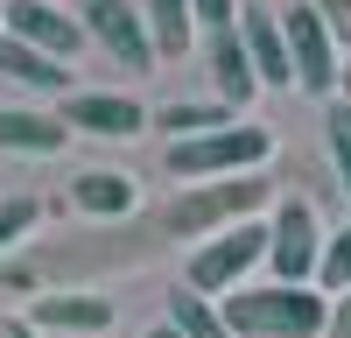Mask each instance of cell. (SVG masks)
<instances>
[{"instance_id": "6da1fadb", "label": "cell", "mask_w": 351, "mask_h": 338, "mask_svg": "<svg viewBox=\"0 0 351 338\" xmlns=\"http://www.w3.org/2000/svg\"><path fill=\"white\" fill-rule=\"evenodd\" d=\"M232 338H324L330 331V296L316 282H260V289H232L225 303Z\"/></svg>"}, {"instance_id": "7a4b0ae2", "label": "cell", "mask_w": 351, "mask_h": 338, "mask_svg": "<svg viewBox=\"0 0 351 338\" xmlns=\"http://www.w3.org/2000/svg\"><path fill=\"white\" fill-rule=\"evenodd\" d=\"M274 197V183L260 177H218V183H183L176 190V205H162V218H155V233H169V240H211V233H225V225H246L260 205Z\"/></svg>"}, {"instance_id": "3957f363", "label": "cell", "mask_w": 351, "mask_h": 338, "mask_svg": "<svg viewBox=\"0 0 351 338\" xmlns=\"http://www.w3.org/2000/svg\"><path fill=\"white\" fill-rule=\"evenodd\" d=\"M274 155V134L253 127V120H232L218 134H197V141H169V177L176 183H218V177H253L260 162Z\"/></svg>"}, {"instance_id": "277c9868", "label": "cell", "mask_w": 351, "mask_h": 338, "mask_svg": "<svg viewBox=\"0 0 351 338\" xmlns=\"http://www.w3.org/2000/svg\"><path fill=\"white\" fill-rule=\"evenodd\" d=\"M267 261V225H225V233H211L197 254H190V268H183V282L197 296H211V303H225L232 289H246V275Z\"/></svg>"}, {"instance_id": "5b68a950", "label": "cell", "mask_w": 351, "mask_h": 338, "mask_svg": "<svg viewBox=\"0 0 351 338\" xmlns=\"http://www.w3.org/2000/svg\"><path fill=\"white\" fill-rule=\"evenodd\" d=\"M324 225H316V205L309 197H281L274 218H267V268L274 282H316L324 268Z\"/></svg>"}, {"instance_id": "8992f818", "label": "cell", "mask_w": 351, "mask_h": 338, "mask_svg": "<svg viewBox=\"0 0 351 338\" xmlns=\"http://www.w3.org/2000/svg\"><path fill=\"white\" fill-rule=\"evenodd\" d=\"M281 28H288V56H295V84L309 99H337V84H344V49H337V36L324 28V14L309 8H288L281 14Z\"/></svg>"}, {"instance_id": "52a82bcc", "label": "cell", "mask_w": 351, "mask_h": 338, "mask_svg": "<svg viewBox=\"0 0 351 338\" xmlns=\"http://www.w3.org/2000/svg\"><path fill=\"white\" fill-rule=\"evenodd\" d=\"M84 36H92L120 71H155V36H148V14L134 8V0H84Z\"/></svg>"}, {"instance_id": "ba28073f", "label": "cell", "mask_w": 351, "mask_h": 338, "mask_svg": "<svg viewBox=\"0 0 351 338\" xmlns=\"http://www.w3.org/2000/svg\"><path fill=\"white\" fill-rule=\"evenodd\" d=\"M0 36H14V43H28V49H43V56H77V43H84V21L77 14H64L56 0H8L0 8Z\"/></svg>"}, {"instance_id": "9c48e42d", "label": "cell", "mask_w": 351, "mask_h": 338, "mask_svg": "<svg viewBox=\"0 0 351 338\" xmlns=\"http://www.w3.org/2000/svg\"><path fill=\"white\" fill-rule=\"evenodd\" d=\"M239 36H246V56L260 71V92H295V56H288V28L274 8H246L239 14Z\"/></svg>"}, {"instance_id": "30bf717a", "label": "cell", "mask_w": 351, "mask_h": 338, "mask_svg": "<svg viewBox=\"0 0 351 338\" xmlns=\"http://www.w3.org/2000/svg\"><path fill=\"white\" fill-rule=\"evenodd\" d=\"M64 127L71 134H99V141H127V134L148 127V113H141V99H127V92H71Z\"/></svg>"}, {"instance_id": "8fae6325", "label": "cell", "mask_w": 351, "mask_h": 338, "mask_svg": "<svg viewBox=\"0 0 351 338\" xmlns=\"http://www.w3.org/2000/svg\"><path fill=\"white\" fill-rule=\"evenodd\" d=\"M211 84H218V106H253V99H260V71H253L239 28L211 36Z\"/></svg>"}, {"instance_id": "7c38bea8", "label": "cell", "mask_w": 351, "mask_h": 338, "mask_svg": "<svg viewBox=\"0 0 351 338\" xmlns=\"http://www.w3.org/2000/svg\"><path fill=\"white\" fill-rule=\"evenodd\" d=\"M71 127L56 113H28V106H0V148L14 155H64Z\"/></svg>"}, {"instance_id": "4fadbf2b", "label": "cell", "mask_w": 351, "mask_h": 338, "mask_svg": "<svg viewBox=\"0 0 351 338\" xmlns=\"http://www.w3.org/2000/svg\"><path fill=\"white\" fill-rule=\"evenodd\" d=\"M28 324L36 331H106L112 324V296H36Z\"/></svg>"}, {"instance_id": "5bb4252c", "label": "cell", "mask_w": 351, "mask_h": 338, "mask_svg": "<svg viewBox=\"0 0 351 338\" xmlns=\"http://www.w3.org/2000/svg\"><path fill=\"white\" fill-rule=\"evenodd\" d=\"M0 78L28 84V92H71V64L64 56H43V49H28L14 36H0Z\"/></svg>"}, {"instance_id": "9a60e30c", "label": "cell", "mask_w": 351, "mask_h": 338, "mask_svg": "<svg viewBox=\"0 0 351 338\" xmlns=\"http://www.w3.org/2000/svg\"><path fill=\"white\" fill-rule=\"evenodd\" d=\"M71 205L92 212V218H127L134 212V177L127 169H84L71 183Z\"/></svg>"}, {"instance_id": "2e32d148", "label": "cell", "mask_w": 351, "mask_h": 338, "mask_svg": "<svg viewBox=\"0 0 351 338\" xmlns=\"http://www.w3.org/2000/svg\"><path fill=\"white\" fill-rule=\"evenodd\" d=\"M169 324H176V338H232V331H225V310H218L211 296H197L190 282H176V289H169Z\"/></svg>"}, {"instance_id": "e0dca14e", "label": "cell", "mask_w": 351, "mask_h": 338, "mask_svg": "<svg viewBox=\"0 0 351 338\" xmlns=\"http://www.w3.org/2000/svg\"><path fill=\"white\" fill-rule=\"evenodd\" d=\"M148 36H155V56H183L197 43V8L190 0H148Z\"/></svg>"}, {"instance_id": "ac0fdd59", "label": "cell", "mask_w": 351, "mask_h": 338, "mask_svg": "<svg viewBox=\"0 0 351 338\" xmlns=\"http://www.w3.org/2000/svg\"><path fill=\"white\" fill-rule=\"evenodd\" d=\"M155 120H162L176 141H197V134L232 127V106H183V99H176V106H162V113H155Z\"/></svg>"}, {"instance_id": "d6986e66", "label": "cell", "mask_w": 351, "mask_h": 338, "mask_svg": "<svg viewBox=\"0 0 351 338\" xmlns=\"http://www.w3.org/2000/svg\"><path fill=\"white\" fill-rule=\"evenodd\" d=\"M324 141H330L337 183H344V197H351V99H330V106H324Z\"/></svg>"}, {"instance_id": "ffe728a7", "label": "cell", "mask_w": 351, "mask_h": 338, "mask_svg": "<svg viewBox=\"0 0 351 338\" xmlns=\"http://www.w3.org/2000/svg\"><path fill=\"white\" fill-rule=\"evenodd\" d=\"M316 289H324L330 303L351 289V218H344V233H330V247H324V268H316Z\"/></svg>"}, {"instance_id": "44dd1931", "label": "cell", "mask_w": 351, "mask_h": 338, "mask_svg": "<svg viewBox=\"0 0 351 338\" xmlns=\"http://www.w3.org/2000/svg\"><path fill=\"white\" fill-rule=\"evenodd\" d=\"M36 218H43L36 197H0V254H14L28 233H36Z\"/></svg>"}, {"instance_id": "7402d4cb", "label": "cell", "mask_w": 351, "mask_h": 338, "mask_svg": "<svg viewBox=\"0 0 351 338\" xmlns=\"http://www.w3.org/2000/svg\"><path fill=\"white\" fill-rule=\"evenodd\" d=\"M190 8H197V28H211V36H225V28H239V0H190Z\"/></svg>"}, {"instance_id": "603a6c76", "label": "cell", "mask_w": 351, "mask_h": 338, "mask_svg": "<svg viewBox=\"0 0 351 338\" xmlns=\"http://www.w3.org/2000/svg\"><path fill=\"white\" fill-rule=\"evenodd\" d=\"M316 14H324V28L337 36V49H351V0H309Z\"/></svg>"}, {"instance_id": "cb8c5ba5", "label": "cell", "mask_w": 351, "mask_h": 338, "mask_svg": "<svg viewBox=\"0 0 351 338\" xmlns=\"http://www.w3.org/2000/svg\"><path fill=\"white\" fill-rule=\"evenodd\" d=\"M324 338H351V289L330 303V331H324Z\"/></svg>"}, {"instance_id": "d4e9b609", "label": "cell", "mask_w": 351, "mask_h": 338, "mask_svg": "<svg viewBox=\"0 0 351 338\" xmlns=\"http://www.w3.org/2000/svg\"><path fill=\"white\" fill-rule=\"evenodd\" d=\"M0 338H43V331L28 324V317H0Z\"/></svg>"}, {"instance_id": "484cf974", "label": "cell", "mask_w": 351, "mask_h": 338, "mask_svg": "<svg viewBox=\"0 0 351 338\" xmlns=\"http://www.w3.org/2000/svg\"><path fill=\"white\" fill-rule=\"evenodd\" d=\"M141 338H176V324H169V317H162V324H155V331H141Z\"/></svg>"}, {"instance_id": "4316f807", "label": "cell", "mask_w": 351, "mask_h": 338, "mask_svg": "<svg viewBox=\"0 0 351 338\" xmlns=\"http://www.w3.org/2000/svg\"><path fill=\"white\" fill-rule=\"evenodd\" d=\"M337 99H351V56H344V84H337Z\"/></svg>"}, {"instance_id": "83f0119b", "label": "cell", "mask_w": 351, "mask_h": 338, "mask_svg": "<svg viewBox=\"0 0 351 338\" xmlns=\"http://www.w3.org/2000/svg\"><path fill=\"white\" fill-rule=\"evenodd\" d=\"M0 8H8V0H0Z\"/></svg>"}]
</instances>
